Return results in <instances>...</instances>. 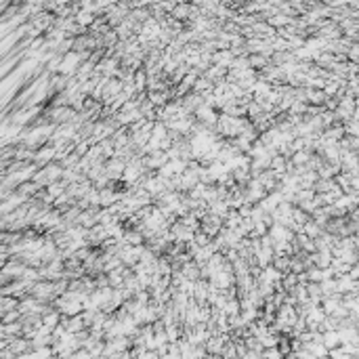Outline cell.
Here are the masks:
<instances>
[{
	"instance_id": "2",
	"label": "cell",
	"mask_w": 359,
	"mask_h": 359,
	"mask_svg": "<svg viewBox=\"0 0 359 359\" xmlns=\"http://www.w3.org/2000/svg\"><path fill=\"white\" fill-rule=\"evenodd\" d=\"M305 95H307V101H311V103H315V105H322L324 101H328L326 92L319 90V89H307Z\"/></svg>"
},
{
	"instance_id": "1",
	"label": "cell",
	"mask_w": 359,
	"mask_h": 359,
	"mask_svg": "<svg viewBox=\"0 0 359 359\" xmlns=\"http://www.w3.org/2000/svg\"><path fill=\"white\" fill-rule=\"evenodd\" d=\"M191 13H193V4H177L175 6V11L170 13V17H173L175 21H187V19H191Z\"/></svg>"
}]
</instances>
